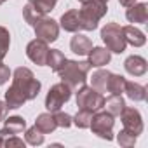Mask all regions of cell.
Returning a JSON list of instances; mask_svg holds the SVG:
<instances>
[{
  "label": "cell",
  "mask_w": 148,
  "mask_h": 148,
  "mask_svg": "<svg viewBox=\"0 0 148 148\" xmlns=\"http://www.w3.org/2000/svg\"><path fill=\"white\" fill-rule=\"evenodd\" d=\"M0 146H4V136H0Z\"/></svg>",
  "instance_id": "cell-36"
},
{
  "label": "cell",
  "mask_w": 148,
  "mask_h": 148,
  "mask_svg": "<svg viewBox=\"0 0 148 148\" xmlns=\"http://www.w3.org/2000/svg\"><path fill=\"white\" fill-rule=\"evenodd\" d=\"M91 70L89 61H75V59H66L63 68L58 71L61 82L71 87V91H77L87 82V73Z\"/></svg>",
  "instance_id": "cell-1"
},
{
  "label": "cell",
  "mask_w": 148,
  "mask_h": 148,
  "mask_svg": "<svg viewBox=\"0 0 148 148\" xmlns=\"http://www.w3.org/2000/svg\"><path fill=\"white\" fill-rule=\"evenodd\" d=\"M9 47H11V33L5 26H0V61L7 56Z\"/></svg>",
  "instance_id": "cell-28"
},
{
  "label": "cell",
  "mask_w": 148,
  "mask_h": 148,
  "mask_svg": "<svg viewBox=\"0 0 148 148\" xmlns=\"http://www.w3.org/2000/svg\"><path fill=\"white\" fill-rule=\"evenodd\" d=\"M58 4V0H33L32 5L35 7L37 12H40L42 16H47Z\"/></svg>",
  "instance_id": "cell-29"
},
{
  "label": "cell",
  "mask_w": 148,
  "mask_h": 148,
  "mask_svg": "<svg viewBox=\"0 0 148 148\" xmlns=\"http://www.w3.org/2000/svg\"><path fill=\"white\" fill-rule=\"evenodd\" d=\"M4 122H5L4 127H5L11 134H19V132H23V131L26 129V120H25L23 117H19V115L4 119Z\"/></svg>",
  "instance_id": "cell-24"
},
{
  "label": "cell",
  "mask_w": 148,
  "mask_h": 148,
  "mask_svg": "<svg viewBox=\"0 0 148 148\" xmlns=\"http://www.w3.org/2000/svg\"><path fill=\"white\" fill-rule=\"evenodd\" d=\"M91 119H92V112L84 110V108H79L77 115H75V117H71V122L75 124L79 129H89V125H91Z\"/></svg>",
  "instance_id": "cell-25"
},
{
  "label": "cell",
  "mask_w": 148,
  "mask_h": 148,
  "mask_svg": "<svg viewBox=\"0 0 148 148\" xmlns=\"http://www.w3.org/2000/svg\"><path fill=\"white\" fill-rule=\"evenodd\" d=\"M70 49L79 56H87L89 51L92 49V42L89 37H86L82 33H75V37H71V40H70Z\"/></svg>",
  "instance_id": "cell-14"
},
{
  "label": "cell",
  "mask_w": 148,
  "mask_h": 148,
  "mask_svg": "<svg viewBox=\"0 0 148 148\" xmlns=\"http://www.w3.org/2000/svg\"><path fill=\"white\" fill-rule=\"evenodd\" d=\"M9 79H11V70H9V66L0 61V86H4Z\"/></svg>",
  "instance_id": "cell-33"
},
{
  "label": "cell",
  "mask_w": 148,
  "mask_h": 148,
  "mask_svg": "<svg viewBox=\"0 0 148 148\" xmlns=\"http://www.w3.org/2000/svg\"><path fill=\"white\" fill-rule=\"evenodd\" d=\"M28 2H33V0H28Z\"/></svg>",
  "instance_id": "cell-40"
},
{
  "label": "cell",
  "mask_w": 148,
  "mask_h": 148,
  "mask_svg": "<svg viewBox=\"0 0 148 148\" xmlns=\"http://www.w3.org/2000/svg\"><path fill=\"white\" fill-rule=\"evenodd\" d=\"M77 106L94 113L105 106V96L98 92L96 89H92L91 86L84 84L82 87L77 89Z\"/></svg>",
  "instance_id": "cell-6"
},
{
  "label": "cell",
  "mask_w": 148,
  "mask_h": 148,
  "mask_svg": "<svg viewBox=\"0 0 148 148\" xmlns=\"http://www.w3.org/2000/svg\"><path fill=\"white\" fill-rule=\"evenodd\" d=\"M25 145H26V141L21 139V138H18L16 134H11V136H5V138H4V146H7V148H12V146H16V148H25Z\"/></svg>",
  "instance_id": "cell-32"
},
{
  "label": "cell",
  "mask_w": 148,
  "mask_h": 148,
  "mask_svg": "<svg viewBox=\"0 0 148 148\" xmlns=\"http://www.w3.org/2000/svg\"><path fill=\"white\" fill-rule=\"evenodd\" d=\"M101 38H103V42L106 44V49H108L110 52L122 54V52L125 51V47H127V42H125L122 26L117 25V23H106V25L101 28Z\"/></svg>",
  "instance_id": "cell-4"
},
{
  "label": "cell",
  "mask_w": 148,
  "mask_h": 148,
  "mask_svg": "<svg viewBox=\"0 0 148 148\" xmlns=\"http://www.w3.org/2000/svg\"><path fill=\"white\" fill-rule=\"evenodd\" d=\"M108 12V5L98 0H86L82 2V9L79 11L80 14V21H82V30L86 32H92L98 28L99 19Z\"/></svg>",
  "instance_id": "cell-3"
},
{
  "label": "cell",
  "mask_w": 148,
  "mask_h": 148,
  "mask_svg": "<svg viewBox=\"0 0 148 148\" xmlns=\"http://www.w3.org/2000/svg\"><path fill=\"white\" fill-rule=\"evenodd\" d=\"M71 87L70 86H66L64 82H58V84H54L51 89H49V92H47V96H45V108L49 110V112H58V110H61V106L66 103V101H70V98H71Z\"/></svg>",
  "instance_id": "cell-7"
},
{
  "label": "cell",
  "mask_w": 148,
  "mask_h": 148,
  "mask_svg": "<svg viewBox=\"0 0 148 148\" xmlns=\"http://www.w3.org/2000/svg\"><path fill=\"white\" fill-rule=\"evenodd\" d=\"M122 32H124V37H125V42L131 44L132 47H143L146 44V37L141 30L134 28V26H122Z\"/></svg>",
  "instance_id": "cell-17"
},
{
  "label": "cell",
  "mask_w": 148,
  "mask_h": 148,
  "mask_svg": "<svg viewBox=\"0 0 148 148\" xmlns=\"http://www.w3.org/2000/svg\"><path fill=\"white\" fill-rule=\"evenodd\" d=\"M124 68H125V71L129 73V75H132V77H141V75H145V73H146L148 64H146V59H145V58L132 54V56H129V58L124 61Z\"/></svg>",
  "instance_id": "cell-12"
},
{
  "label": "cell",
  "mask_w": 148,
  "mask_h": 148,
  "mask_svg": "<svg viewBox=\"0 0 148 148\" xmlns=\"http://www.w3.org/2000/svg\"><path fill=\"white\" fill-rule=\"evenodd\" d=\"M59 26L64 30V32H70V33H79L82 30V21H80V14L77 9H70L66 11L61 19H59Z\"/></svg>",
  "instance_id": "cell-11"
},
{
  "label": "cell",
  "mask_w": 148,
  "mask_h": 148,
  "mask_svg": "<svg viewBox=\"0 0 148 148\" xmlns=\"http://www.w3.org/2000/svg\"><path fill=\"white\" fill-rule=\"evenodd\" d=\"M120 120L124 129L132 131L136 136H139L143 132V117L139 113V110H136L134 106H124V110L120 112Z\"/></svg>",
  "instance_id": "cell-9"
},
{
  "label": "cell",
  "mask_w": 148,
  "mask_h": 148,
  "mask_svg": "<svg viewBox=\"0 0 148 148\" xmlns=\"http://www.w3.org/2000/svg\"><path fill=\"white\" fill-rule=\"evenodd\" d=\"M125 18L129 23H139V25H146L148 21V5L145 2L141 4H132L127 7L125 11Z\"/></svg>",
  "instance_id": "cell-13"
},
{
  "label": "cell",
  "mask_w": 148,
  "mask_h": 148,
  "mask_svg": "<svg viewBox=\"0 0 148 148\" xmlns=\"http://www.w3.org/2000/svg\"><path fill=\"white\" fill-rule=\"evenodd\" d=\"M124 92H125L127 98L132 99L134 103H139V101H145V99H146V87L141 86V84H138V82H127V80H125Z\"/></svg>",
  "instance_id": "cell-19"
},
{
  "label": "cell",
  "mask_w": 148,
  "mask_h": 148,
  "mask_svg": "<svg viewBox=\"0 0 148 148\" xmlns=\"http://www.w3.org/2000/svg\"><path fill=\"white\" fill-rule=\"evenodd\" d=\"M54 119H56L58 127H64V129H68V127L73 124V122H71V115H68V113H64V112H61V110L54 112Z\"/></svg>",
  "instance_id": "cell-31"
},
{
  "label": "cell",
  "mask_w": 148,
  "mask_h": 148,
  "mask_svg": "<svg viewBox=\"0 0 148 148\" xmlns=\"http://www.w3.org/2000/svg\"><path fill=\"white\" fill-rule=\"evenodd\" d=\"M98 2H103V4H108V0H98Z\"/></svg>",
  "instance_id": "cell-37"
},
{
  "label": "cell",
  "mask_w": 148,
  "mask_h": 148,
  "mask_svg": "<svg viewBox=\"0 0 148 148\" xmlns=\"http://www.w3.org/2000/svg\"><path fill=\"white\" fill-rule=\"evenodd\" d=\"M136 139H138V136H136L132 131H129V129H122V131L117 134V143H119L120 146H124V148L134 146Z\"/></svg>",
  "instance_id": "cell-26"
},
{
  "label": "cell",
  "mask_w": 148,
  "mask_h": 148,
  "mask_svg": "<svg viewBox=\"0 0 148 148\" xmlns=\"http://www.w3.org/2000/svg\"><path fill=\"white\" fill-rule=\"evenodd\" d=\"M66 63V58H64V54L59 51V49H49V54H47V66H51V70L52 71H59L61 68H63V64Z\"/></svg>",
  "instance_id": "cell-22"
},
{
  "label": "cell",
  "mask_w": 148,
  "mask_h": 148,
  "mask_svg": "<svg viewBox=\"0 0 148 148\" xmlns=\"http://www.w3.org/2000/svg\"><path fill=\"white\" fill-rule=\"evenodd\" d=\"M79 2H86V0H79Z\"/></svg>",
  "instance_id": "cell-39"
},
{
  "label": "cell",
  "mask_w": 148,
  "mask_h": 148,
  "mask_svg": "<svg viewBox=\"0 0 148 148\" xmlns=\"http://www.w3.org/2000/svg\"><path fill=\"white\" fill-rule=\"evenodd\" d=\"M113 125H115V117L110 112H94L91 119L89 129L101 139L112 141L113 139Z\"/></svg>",
  "instance_id": "cell-5"
},
{
  "label": "cell",
  "mask_w": 148,
  "mask_h": 148,
  "mask_svg": "<svg viewBox=\"0 0 148 148\" xmlns=\"http://www.w3.org/2000/svg\"><path fill=\"white\" fill-rule=\"evenodd\" d=\"M47 54H49V45H47V42H44L40 38H35L26 45V56L37 66H45Z\"/></svg>",
  "instance_id": "cell-10"
},
{
  "label": "cell",
  "mask_w": 148,
  "mask_h": 148,
  "mask_svg": "<svg viewBox=\"0 0 148 148\" xmlns=\"http://www.w3.org/2000/svg\"><path fill=\"white\" fill-rule=\"evenodd\" d=\"M23 18H25V21H26L30 26H33V25L37 23V19L42 18V14L35 11V7L32 5V2H28V4L23 7Z\"/></svg>",
  "instance_id": "cell-30"
},
{
  "label": "cell",
  "mask_w": 148,
  "mask_h": 148,
  "mask_svg": "<svg viewBox=\"0 0 148 148\" xmlns=\"http://www.w3.org/2000/svg\"><path fill=\"white\" fill-rule=\"evenodd\" d=\"M125 87V79L122 75H115V73H110L108 77V84H106V92L110 94H122Z\"/></svg>",
  "instance_id": "cell-23"
},
{
  "label": "cell",
  "mask_w": 148,
  "mask_h": 148,
  "mask_svg": "<svg viewBox=\"0 0 148 148\" xmlns=\"http://www.w3.org/2000/svg\"><path fill=\"white\" fill-rule=\"evenodd\" d=\"M124 106H125V101H124L122 94H110V98L105 99L103 108H106V112H110L113 117H119L120 112L124 110Z\"/></svg>",
  "instance_id": "cell-21"
},
{
  "label": "cell",
  "mask_w": 148,
  "mask_h": 148,
  "mask_svg": "<svg viewBox=\"0 0 148 148\" xmlns=\"http://www.w3.org/2000/svg\"><path fill=\"white\" fill-rule=\"evenodd\" d=\"M35 127H37L42 134H51V132H54L56 127H58L56 119H54V113H52V112L40 113V115L35 119Z\"/></svg>",
  "instance_id": "cell-16"
},
{
  "label": "cell",
  "mask_w": 148,
  "mask_h": 148,
  "mask_svg": "<svg viewBox=\"0 0 148 148\" xmlns=\"http://www.w3.org/2000/svg\"><path fill=\"white\" fill-rule=\"evenodd\" d=\"M12 86L25 94L26 101L35 99L38 96L40 89H42L40 80H37L35 75H33V71L30 68H25V66H19V68L14 70V73H12Z\"/></svg>",
  "instance_id": "cell-2"
},
{
  "label": "cell",
  "mask_w": 148,
  "mask_h": 148,
  "mask_svg": "<svg viewBox=\"0 0 148 148\" xmlns=\"http://www.w3.org/2000/svg\"><path fill=\"white\" fill-rule=\"evenodd\" d=\"M25 141H26L28 145H32V146H40V145L44 143V134L33 125V127L26 129V132H25Z\"/></svg>",
  "instance_id": "cell-27"
},
{
  "label": "cell",
  "mask_w": 148,
  "mask_h": 148,
  "mask_svg": "<svg viewBox=\"0 0 148 148\" xmlns=\"http://www.w3.org/2000/svg\"><path fill=\"white\" fill-rule=\"evenodd\" d=\"M26 103V98L21 91H18L14 86H11L7 91H5V105L9 110H18L21 108L23 105Z\"/></svg>",
  "instance_id": "cell-18"
},
{
  "label": "cell",
  "mask_w": 148,
  "mask_h": 148,
  "mask_svg": "<svg viewBox=\"0 0 148 148\" xmlns=\"http://www.w3.org/2000/svg\"><path fill=\"white\" fill-rule=\"evenodd\" d=\"M32 28L35 30L37 38H40L47 44L56 42L58 37H59V25L52 18H47V16H42L40 19H37V23Z\"/></svg>",
  "instance_id": "cell-8"
},
{
  "label": "cell",
  "mask_w": 148,
  "mask_h": 148,
  "mask_svg": "<svg viewBox=\"0 0 148 148\" xmlns=\"http://www.w3.org/2000/svg\"><path fill=\"white\" fill-rule=\"evenodd\" d=\"M7 105H5V101H0V122H4V119H5V115H7Z\"/></svg>",
  "instance_id": "cell-34"
},
{
  "label": "cell",
  "mask_w": 148,
  "mask_h": 148,
  "mask_svg": "<svg viewBox=\"0 0 148 148\" xmlns=\"http://www.w3.org/2000/svg\"><path fill=\"white\" fill-rule=\"evenodd\" d=\"M87 56H89V64L96 66V68H101V66L108 64L110 59H112V52L106 47H92Z\"/></svg>",
  "instance_id": "cell-15"
},
{
  "label": "cell",
  "mask_w": 148,
  "mask_h": 148,
  "mask_svg": "<svg viewBox=\"0 0 148 148\" xmlns=\"http://www.w3.org/2000/svg\"><path fill=\"white\" fill-rule=\"evenodd\" d=\"M110 70H96L91 77V87L96 89L98 92H106V84H108V77H110Z\"/></svg>",
  "instance_id": "cell-20"
},
{
  "label": "cell",
  "mask_w": 148,
  "mask_h": 148,
  "mask_svg": "<svg viewBox=\"0 0 148 148\" xmlns=\"http://www.w3.org/2000/svg\"><path fill=\"white\" fill-rule=\"evenodd\" d=\"M4 2H5V0H0V5H2V4H4Z\"/></svg>",
  "instance_id": "cell-38"
},
{
  "label": "cell",
  "mask_w": 148,
  "mask_h": 148,
  "mask_svg": "<svg viewBox=\"0 0 148 148\" xmlns=\"http://www.w3.org/2000/svg\"><path fill=\"white\" fill-rule=\"evenodd\" d=\"M119 4H120V5H124V7H129V5L136 4V0H119Z\"/></svg>",
  "instance_id": "cell-35"
}]
</instances>
